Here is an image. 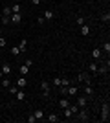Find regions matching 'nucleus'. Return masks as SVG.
I'll return each instance as SVG.
<instances>
[{"instance_id": "obj_1", "label": "nucleus", "mask_w": 110, "mask_h": 123, "mask_svg": "<svg viewBox=\"0 0 110 123\" xmlns=\"http://www.w3.org/2000/svg\"><path fill=\"white\" fill-rule=\"evenodd\" d=\"M73 116H75V118H77L79 121H83V123H84V121H88V119H90V112L86 110V107H83L81 110H77V112L73 114Z\"/></svg>"}, {"instance_id": "obj_2", "label": "nucleus", "mask_w": 110, "mask_h": 123, "mask_svg": "<svg viewBox=\"0 0 110 123\" xmlns=\"http://www.w3.org/2000/svg\"><path fill=\"white\" fill-rule=\"evenodd\" d=\"M110 119V103L105 101L101 107V121H108Z\"/></svg>"}, {"instance_id": "obj_3", "label": "nucleus", "mask_w": 110, "mask_h": 123, "mask_svg": "<svg viewBox=\"0 0 110 123\" xmlns=\"http://www.w3.org/2000/svg\"><path fill=\"white\" fill-rule=\"evenodd\" d=\"M75 98H77V107L79 108H83V107L88 105V98H86V96H75Z\"/></svg>"}, {"instance_id": "obj_4", "label": "nucleus", "mask_w": 110, "mask_h": 123, "mask_svg": "<svg viewBox=\"0 0 110 123\" xmlns=\"http://www.w3.org/2000/svg\"><path fill=\"white\" fill-rule=\"evenodd\" d=\"M77 81H79V83H84V85H90V77H88V74H84V72L77 74Z\"/></svg>"}, {"instance_id": "obj_5", "label": "nucleus", "mask_w": 110, "mask_h": 123, "mask_svg": "<svg viewBox=\"0 0 110 123\" xmlns=\"http://www.w3.org/2000/svg\"><path fill=\"white\" fill-rule=\"evenodd\" d=\"M0 70H2V74H4V75H7V74H11V64L9 62H0Z\"/></svg>"}, {"instance_id": "obj_6", "label": "nucleus", "mask_w": 110, "mask_h": 123, "mask_svg": "<svg viewBox=\"0 0 110 123\" xmlns=\"http://www.w3.org/2000/svg\"><path fill=\"white\" fill-rule=\"evenodd\" d=\"M18 88H26L28 86V79H26V75H22V77H18L17 79V83H15Z\"/></svg>"}, {"instance_id": "obj_7", "label": "nucleus", "mask_w": 110, "mask_h": 123, "mask_svg": "<svg viewBox=\"0 0 110 123\" xmlns=\"http://www.w3.org/2000/svg\"><path fill=\"white\" fill-rule=\"evenodd\" d=\"M9 20H11V24H20L22 22V15L20 13H13V15L9 17Z\"/></svg>"}, {"instance_id": "obj_8", "label": "nucleus", "mask_w": 110, "mask_h": 123, "mask_svg": "<svg viewBox=\"0 0 110 123\" xmlns=\"http://www.w3.org/2000/svg\"><path fill=\"white\" fill-rule=\"evenodd\" d=\"M92 61H101V48H94L92 50Z\"/></svg>"}, {"instance_id": "obj_9", "label": "nucleus", "mask_w": 110, "mask_h": 123, "mask_svg": "<svg viewBox=\"0 0 110 123\" xmlns=\"http://www.w3.org/2000/svg\"><path fill=\"white\" fill-rule=\"evenodd\" d=\"M83 92H84L86 98H92V96H94V88H92V85H86V86L83 88Z\"/></svg>"}, {"instance_id": "obj_10", "label": "nucleus", "mask_w": 110, "mask_h": 123, "mask_svg": "<svg viewBox=\"0 0 110 123\" xmlns=\"http://www.w3.org/2000/svg\"><path fill=\"white\" fill-rule=\"evenodd\" d=\"M15 98H17V101H24V99H26V92H24L22 88H18L17 94H15Z\"/></svg>"}, {"instance_id": "obj_11", "label": "nucleus", "mask_w": 110, "mask_h": 123, "mask_svg": "<svg viewBox=\"0 0 110 123\" xmlns=\"http://www.w3.org/2000/svg\"><path fill=\"white\" fill-rule=\"evenodd\" d=\"M33 116L37 118V121H39V119H44V118H46V114H44V110H42V108H37L35 112H33Z\"/></svg>"}, {"instance_id": "obj_12", "label": "nucleus", "mask_w": 110, "mask_h": 123, "mask_svg": "<svg viewBox=\"0 0 110 123\" xmlns=\"http://www.w3.org/2000/svg\"><path fill=\"white\" fill-rule=\"evenodd\" d=\"M59 107H61V108H68L70 107V101L66 99V96H63V98L59 99Z\"/></svg>"}, {"instance_id": "obj_13", "label": "nucleus", "mask_w": 110, "mask_h": 123, "mask_svg": "<svg viewBox=\"0 0 110 123\" xmlns=\"http://www.w3.org/2000/svg\"><path fill=\"white\" fill-rule=\"evenodd\" d=\"M42 17H44V20H52L53 17H55V13H53L52 9H46L44 13H42Z\"/></svg>"}, {"instance_id": "obj_14", "label": "nucleus", "mask_w": 110, "mask_h": 123, "mask_svg": "<svg viewBox=\"0 0 110 123\" xmlns=\"http://www.w3.org/2000/svg\"><path fill=\"white\" fill-rule=\"evenodd\" d=\"M18 50H20V53H26V50H28V41H26V39H22V41H20Z\"/></svg>"}, {"instance_id": "obj_15", "label": "nucleus", "mask_w": 110, "mask_h": 123, "mask_svg": "<svg viewBox=\"0 0 110 123\" xmlns=\"http://www.w3.org/2000/svg\"><path fill=\"white\" fill-rule=\"evenodd\" d=\"M77 92H79V88L75 86V85H70V86H68V96L73 98V96H77Z\"/></svg>"}, {"instance_id": "obj_16", "label": "nucleus", "mask_w": 110, "mask_h": 123, "mask_svg": "<svg viewBox=\"0 0 110 123\" xmlns=\"http://www.w3.org/2000/svg\"><path fill=\"white\" fill-rule=\"evenodd\" d=\"M9 7H11V13H20V9H22L18 2H13V4H11Z\"/></svg>"}, {"instance_id": "obj_17", "label": "nucleus", "mask_w": 110, "mask_h": 123, "mask_svg": "<svg viewBox=\"0 0 110 123\" xmlns=\"http://www.w3.org/2000/svg\"><path fill=\"white\" fill-rule=\"evenodd\" d=\"M79 31H81V35H88V33H90V26H88V24L79 26Z\"/></svg>"}, {"instance_id": "obj_18", "label": "nucleus", "mask_w": 110, "mask_h": 123, "mask_svg": "<svg viewBox=\"0 0 110 123\" xmlns=\"http://www.w3.org/2000/svg\"><path fill=\"white\" fill-rule=\"evenodd\" d=\"M88 70H90V74H97V61H92V62H90Z\"/></svg>"}, {"instance_id": "obj_19", "label": "nucleus", "mask_w": 110, "mask_h": 123, "mask_svg": "<svg viewBox=\"0 0 110 123\" xmlns=\"http://www.w3.org/2000/svg\"><path fill=\"white\" fill-rule=\"evenodd\" d=\"M18 72H20V75H28V74H29V68H28L26 64H22V66L18 68Z\"/></svg>"}, {"instance_id": "obj_20", "label": "nucleus", "mask_w": 110, "mask_h": 123, "mask_svg": "<svg viewBox=\"0 0 110 123\" xmlns=\"http://www.w3.org/2000/svg\"><path fill=\"white\" fill-rule=\"evenodd\" d=\"M63 110H64V112H63L64 119H70V118L73 116V114H72V110H70V107H68V108H63Z\"/></svg>"}, {"instance_id": "obj_21", "label": "nucleus", "mask_w": 110, "mask_h": 123, "mask_svg": "<svg viewBox=\"0 0 110 123\" xmlns=\"http://www.w3.org/2000/svg\"><path fill=\"white\" fill-rule=\"evenodd\" d=\"M46 119H48L50 123H57V121H59V116H57V114H50Z\"/></svg>"}, {"instance_id": "obj_22", "label": "nucleus", "mask_w": 110, "mask_h": 123, "mask_svg": "<svg viewBox=\"0 0 110 123\" xmlns=\"http://www.w3.org/2000/svg\"><path fill=\"white\" fill-rule=\"evenodd\" d=\"M11 15H13V13H11V7H9V6H6L4 11H2V17H11Z\"/></svg>"}, {"instance_id": "obj_23", "label": "nucleus", "mask_w": 110, "mask_h": 123, "mask_svg": "<svg viewBox=\"0 0 110 123\" xmlns=\"http://www.w3.org/2000/svg\"><path fill=\"white\" fill-rule=\"evenodd\" d=\"M41 88H42V92H50V85H48V81H41Z\"/></svg>"}, {"instance_id": "obj_24", "label": "nucleus", "mask_w": 110, "mask_h": 123, "mask_svg": "<svg viewBox=\"0 0 110 123\" xmlns=\"http://www.w3.org/2000/svg\"><path fill=\"white\" fill-rule=\"evenodd\" d=\"M72 85V81L70 79H66V77H61V86H70Z\"/></svg>"}, {"instance_id": "obj_25", "label": "nucleus", "mask_w": 110, "mask_h": 123, "mask_svg": "<svg viewBox=\"0 0 110 123\" xmlns=\"http://www.w3.org/2000/svg\"><path fill=\"white\" fill-rule=\"evenodd\" d=\"M0 83H2V86H4V88H7V86L11 85V81L7 79V77H2V79H0Z\"/></svg>"}, {"instance_id": "obj_26", "label": "nucleus", "mask_w": 110, "mask_h": 123, "mask_svg": "<svg viewBox=\"0 0 110 123\" xmlns=\"http://www.w3.org/2000/svg\"><path fill=\"white\" fill-rule=\"evenodd\" d=\"M11 55H13V57H18V55H20V50H18V46H13V48H11Z\"/></svg>"}, {"instance_id": "obj_27", "label": "nucleus", "mask_w": 110, "mask_h": 123, "mask_svg": "<svg viewBox=\"0 0 110 123\" xmlns=\"http://www.w3.org/2000/svg\"><path fill=\"white\" fill-rule=\"evenodd\" d=\"M101 51H105L106 55H108V51H110V42H108V41H106L105 44H103V48H101Z\"/></svg>"}, {"instance_id": "obj_28", "label": "nucleus", "mask_w": 110, "mask_h": 123, "mask_svg": "<svg viewBox=\"0 0 110 123\" xmlns=\"http://www.w3.org/2000/svg\"><path fill=\"white\" fill-rule=\"evenodd\" d=\"M101 20H103V22H106V24H108V20H110V13H108V11H106V13H103V15H101Z\"/></svg>"}, {"instance_id": "obj_29", "label": "nucleus", "mask_w": 110, "mask_h": 123, "mask_svg": "<svg viewBox=\"0 0 110 123\" xmlns=\"http://www.w3.org/2000/svg\"><path fill=\"white\" fill-rule=\"evenodd\" d=\"M59 92L61 96H68V86H59Z\"/></svg>"}, {"instance_id": "obj_30", "label": "nucleus", "mask_w": 110, "mask_h": 123, "mask_svg": "<svg viewBox=\"0 0 110 123\" xmlns=\"http://www.w3.org/2000/svg\"><path fill=\"white\" fill-rule=\"evenodd\" d=\"M53 86H61V77H53Z\"/></svg>"}, {"instance_id": "obj_31", "label": "nucleus", "mask_w": 110, "mask_h": 123, "mask_svg": "<svg viewBox=\"0 0 110 123\" xmlns=\"http://www.w3.org/2000/svg\"><path fill=\"white\" fill-rule=\"evenodd\" d=\"M6 44H7V41H6V37H2V35H0V48H4Z\"/></svg>"}, {"instance_id": "obj_32", "label": "nucleus", "mask_w": 110, "mask_h": 123, "mask_svg": "<svg viewBox=\"0 0 110 123\" xmlns=\"http://www.w3.org/2000/svg\"><path fill=\"white\" fill-rule=\"evenodd\" d=\"M2 24H4V26L11 24V20H9V17H2Z\"/></svg>"}, {"instance_id": "obj_33", "label": "nucleus", "mask_w": 110, "mask_h": 123, "mask_svg": "<svg viewBox=\"0 0 110 123\" xmlns=\"http://www.w3.org/2000/svg\"><path fill=\"white\" fill-rule=\"evenodd\" d=\"M44 22H46V20H44V17H39V18H37V24H39V26H44Z\"/></svg>"}, {"instance_id": "obj_34", "label": "nucleus", "mask_w": 110, "mask_h": 123, "mask_svg": "<svg viewBox=\"0 0 110 123\" xmlns=\"http://www.w3.org/2000/svg\"><path fill=\"white\" fill-rule=\"evenodd\" d=\"M24 64H26L28 68H31V66H33V59H26V61H24Z\"/></svg>"}, {"instance_id": "obj_35", "label": "nucleus", "mask_w": 110, "mask_h": 123, "mask_svg": "<svg viewBox=\"0 0 110 123\" xmlns=\"http://www.w3.org/2000/svg\"><path fill=\"white\" fill-rule=\"evenodd\" d=\"M75 22H77V26H83L84 24V17H77V20H75Z\"/></svg>"}, {"instance_id": "obj_36", "label": "nucleus", "mask_w": 110, "mask_h": 123, "mask_svg": "<svg viewBox=\"0 0 110 123\" xmlns=\"http://www.w3.org/2000/svg\"><path fill=\"white\" fill-rule=\"evenodd\" d=\"M35 121H37V118H35V116H33V114H31V116L28 118V123H35Z\"/></svg>"}, {"instance_id": "obj_37", "label": "nucleus", "mask_w": 110, "mask_h": 123, "mask_svg": "<svg viewBox=\"0 0 110 123\" xmlns=\"http://www.w3.org/2000/svg\"><path fill=\"white\" fill-rule=\"evenodd\" d=\"M31 2H33V6H39V4L42 2V0H31Z\"/></svg>"}, {"instance_id": "obj_38", "label": "nucleus", "mask_w": 110, "mask_h": 123, "mask_svg": "<svg viewBox=\"0 0 110 123\" xmlns=\"http://www.w3.org/2000/svg\"><path fill=\"white\" fill-rule=\"evenodd\" d=\"M2 61H4V57H2V53H0V62H2Z\"/></svg>"}, {"instance_id": "obj_39", "label": "nucleus", "mask_w": 110, "mask_h": 123, "mask_svg": "<svg viewBox=\"0 0 110 123\" xmlns=\"http://www.w3.org/2000/svg\"><path fill=\"white\" fill-rule=\"evenodd\" d=\"M2 77H4V74H2V70H0V79H2Z\"/></svg>"}, {"instance_id": "obj_40", "label": "nucleus", "mask_w": 110, "mask_h": 123, "mask_svg": "<svg viewBox=\"0 0 110 123\" xmlns=\"http://www.w3.org/2000/svg\"><path fill=\"white\" fill-rule=\"evenodd\" d=\"M0 35H2V28H0Z\"/></svg>"}]
</instances>
